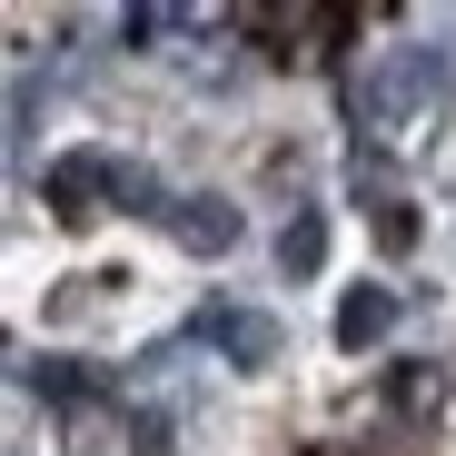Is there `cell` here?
I'll return each instance as SVG.
<instances>
[{
  "instance_id": "1",
  "label": "cell",
  "mask_w": 456,
  "mask_h": 456,
  "mask_svg": "<svg viewBox=\"0 0 456 456\" xmlns=\"http://www.w3.org/2000/svg\"><path fill=\"white\" fill-rule=\"evenodd\" d=\"M347 100H357V129H417L427 110H446L456 100V60L446 50H427V40H397V50H367L357 60V80H347Z\"/></svg>"
},
{
  "instance_id": "7",
  "label": "cell",
  "mask_w": 456,
  "mask_h": 456,
  "mask_svg": "<svg viewBox=\"0 0 456 456\" xmlns=\"http://www.w3.org/2000/svg\"><path fill=\"white\" fill-rule=\"evenodd\" d=\"M377 248H387V258L417 248V208H407V199H377Z\"/></svg>"
},
{
  "instance_id": "5",
  "label": "cell",
  "mask_w": 456,
  "mask_h": 456,
  "mask_svg": "<svg viewBox=\"0 0 456 456\" xmlns=\"http://www.w3.org/2000/svg\"><path fill=\"white\" fill-rule=\"evenodd\" d=\"M397 318H407V297H397V288H347V297H338V347H347V357H367Z\"/></svg>"
},
{
  "instance_id": "3",
  "label": "cell",
  "mask_w": 456,
  "mask_h": 456,
  "mask_svg": "<svg viewBox=\"0 0 456 456\" xmlns=\"http://www.w3.org/2000/svg\"><path fill=\"white\" fill-rule=\"evenodd\" d=\"M119 189V159L110 149H69V159H50V218H100V199Z\"/></svg>"
},
{
  "instance_id": "6",
  "label": "cell",
  "mask_w": 456,
  "mask_h": 456,
  "mask_svg": "<svg viewBox=\"0 0 456 456\" xmlns=\"http://www.w3.org/2000/svg\"><path fill=\"white\" fill-rule=\"evenodd\" d=\"M328 268V208H297L278 228V278H318Z\"/></svg>"
},
{
  "instance_id": "4",
  "label": "cell",
  "mask_w": 456,
  "mask_h": 456,
  "mask_svg": "<svg viewBox=\"0 0 456 456\" xmlns=\"http://www.w3.org/2000/svg\"><path fill=\"white\" fill-rule=\"evenodd\" d=\"M169 239H179V248H199V258H228V248L248 239V218L228 208L218 189H189V199L169 208Z\"/></svg>"
},
{
  "instance_id": "2",
  "label": "cell",
  "mask_w": 456,
  "mask_h": 456,
  "mask_svg": "<svg viewBox=\"0 0 456 456\" xmlns=\"http://www.w3.org/2000/svg\"><path fill=\"white\" fill-rule=\"evenodd\" d=\"M218 367H239V377H258V367H278V347H288V328L268 318V308H228V297H218V308H199V328H189Z\"/></svg>"
}]
</instances>
